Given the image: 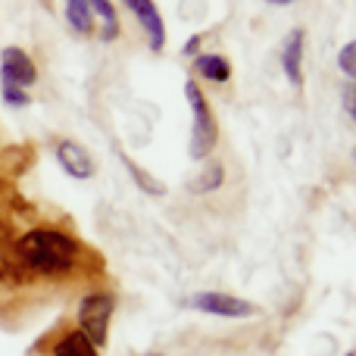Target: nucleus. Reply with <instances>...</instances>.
<instances>
[{"mask_svg": "<svg viewBox=\"0 0 356 356\" xmlns=\"http://www.w3.org/2000/svg\"><path fill=\"white\" fill-rule=\"evenodd\" d=\"M56 160L72 178H91L94 175V160L88 156V150L75 141H60L56 144Z\"/></svg>", "mask_w": 356, "mask_h": 356, "instance_id": "obj_7", "label": "nucleus"}, {"mask_svg": "<svg viewBox=\"0 0 356 356\" xmlns=\"http://www.w3.org/2000/svg\"><path fill=\"white\" fill-rule=\"evenodd\" d=\"M344 106H347V113H350L353 122H356V88H347V94H344Z\"/></svg>", "mask_w": 356, "mask_h": 356, "instance_id": "obj_17", "label": "nucleus"}, {"mask_svg": "<svg viewBox=\"0 0 356 356\" xmlns=\"http://www.w3.org/2000/svg\"><path fill=\"white\" fill-rule=\"evenodd\" d=\"M0 75H3V85H16V88H29L35 85L38 69L31 63V56L19 47H6L0 56Z\"/></svg>", "mask_w": 356, "mask_h": 356, "instance_id": "obj_5", "label": "nucleus"}, {"mask_svg": "<svg viewBox=\"0 0 356 356\" xmlns=\"http://www.w3.org/2000/svg\"><path fill=\"white\" fill-rule=\"evenodd\" d=\"M269 3H278V6H284V3H294V0H269Z\"/></svg>", "mask_w": 356, "mask_h": 356, "instance_id": "obj_18", "label": "nucleus"}, {"mask_svg": "<svg viewBox=\"0 0 356 356\" xmlns=\"http://www.w3.org/2000/svg\"><path fill=\"white\" fill-rule=\"evenodd\" d=\"M66 19L79 35H91V29H94L91 0H66Z\"/></svg>", "mask_w": 356, "mask_h": 356, "instance_id": "obj_10", "label": "nucleus"}, {"mask_svg": "<svg viewBox=\"0 0 356 356\" xmlns=\"http://www.w3.org/2000/svg\"><path fill=\"white\" fill-rule=\"evenodd\" d=\"M184 94H188L191 113H194V129H191V156H194V160H203V156L213 154L216 138H219V129H216V119H213V113H209V104L203 100L200 88H197L194 81L184 85Z\"/></svg>", "mask_w": 356, "mask_h": 356, "instance_id": "obj_2", "label": "nucleus"}, {"mask_svg": "<svg viewBox=\"0 0 356 356\" xmlns=\"http://www.w3.org/2000/svg\"><path fill=\"white\" fill-rule=\"evenodd\" d=\"M110 316H113V297L110 294L85 297V300H81V309H79L81 334H85L91 344H104L106 328H110Z\"/></svg>", "mask_w": 356, "mask_h": 356, "instance_id": "obj_3", "label": "nucleus"}, {"mask_svg": "<svg viewBox=\"0 0 356 356\" xmlns=\"http://www.w3.org/2000/svg\"><path fill=\"white\" fill-rule=\"evenodd\" d=\"M197 72L209 81H228L232 79V66H228V60L225 56H216V54L197 56Z\"/></svg>", "mask_w": 356, "mask_h": 356, "instance_id": "obj_11", "label": "nucleus"}, {"mask_svg": "<svg viewBox=\"0 0 356 356\" xmlns=\"http://www.w3.org/2000/svg\"><path fill=\"white\" fill-rule=\"evenodd\" d=\"M16 259L25 275H66L79 259V244L56 228H35L16 241Z\"/></svg>", "mask_w": 356, "mask_h": 356, "instance_id": "obj_1", "label": "nucleus"}, {"mask_svg": "<svg viewBox=\"0 0 356 356\" xmlns=\"http://www.w3.org/2000/svg\"><path fill=\"white\" fill-rule=\"evenodd\" d=\"M54 353H56V356H100V353H97V344H91V341H88L81 332L63 334V338L56 341Z\"/></svg>", "mask_w": 356, "mask_h": 356, "instance_id": "obj_9", "label": "nucleus"}, {"mask_svg": "<svg viewBox=\"0 0 356 356\" xmlns=\"http://www.w3.org/2000/svg\"><path fill=\"white\" fill-rule=\"evenodd\" d=\"M222 178H225V172H222V166H219V163H213V166H207V169H203V175L197 178L194 191H197V194H207V191H216V188L222 184Z\"/></svg>", "mask_w": 356, "mask_h": 356, "instance_id": "obj_14", "label": "nucleus"}, {"mask_svg": "<svg viewBox=\"0 0 356 356\" xmlns=\"http://www.w3.org/2000/svg\"><path fill=\"white\" fill-rule=\"evenodd\" d=\"M3 100L10 106H29V94L16 85H3Z\"/></svg>", "mask_w": 356, "mask_h": 356, "instance_id": "obj_16", "label": "nucleus"}, {"mask_svg": "<svg viewBox=\"0 0 356 356\" xmlns=\"http://www.w3.org/2000/svg\"><path fill=\"white\" fill-rule=\"evenodd\" d=\"M303 31L294 29L284 41V54H282V63H284V75H288L291 85L300 88L303 85Z\"/></svg>", "mask_w": 356, "mask_h": 356, "instance_id": "obj_8", "label": "nucleus"}, {"mask_svg": "<svg viewBox=\"0 0 356 356\" xmlns=\"http://www.w3.org/2000/svg\"><path fill=\"white\" fill-rule=\"evenodd\" d=\"M353 156H356V154H353Z\"/></svg>", "mask_w": 356, "mask_h": 356, "instance_id": "obj_19", "label": "nucleus"}, {"mask_svg": "<svg viewBox=\"0 0 356 356\" xmlns=\"http://www.w3.org/2000/svg\"><path fill=\"white\" fill-rule=\"evenodd\" d=\"M125 6H129L138 22L144 25V31H147V38H150V47L163 50V44H166V25H163V16L154 0H125Z\"/></svg>", "mask_w": 356, "mask_h": 356, "instance_id": "obj_6", "label": "nucleus"}, {"mask_svg": "<svg viewBox=\"0 0 356 356\" xmlns=\"http://www.w3.org/2000/svg\"><path fill=\"white\" fill-rule=\"evenodd\" d=\"M91 10H97L100 19H104V41H113L119 35V19H116L113 3L110 0H91Z\"/></svg>", "mask_w": 356, "mask_h": 356, "instance_id": "obj_13", "label": "nucleus"}, {"mask_svg": "<svg viewBox=\"0 0 356 356\" xmlns=\"http://www.w3.org/2000/svg\"><path fill=\"white\" fill-rule=\"evenodd\" d=\"M338 66L344 75H350V79H356V41H350L344 50L338 54Z\"/></svg>", "mask_w": 356, "mask_h": 356, "instance_id": "obj_15", "label": "nucleus"}, {"mask_svg": "<svg viewBox=\"0 0 356 356\" xmlns=\"http://www.w3.org/2000/svg\"><path fill=\"white\" fill-rule=\"evenodd\" d=\"M22 275H25V269L16 259V247L0 241V282H19Z\"/></svg>", "mask_w": 356, "mask_h": 356, "instance_id": "obj_12", "label": "nucleus"}, {"mask_svg": "<svg viewBox=\"0 0 356 356\" xmlns=\"http://www.w3.org/2000/svg\"><path fill=\"white\" fill-rule=\"evenodd\" d=\"M191 307L200 309V313H209V316H225V319H247V316L257 313L247 300H238V297H232V294H216V291L191 297Z\"/></svg>", "mask_w": 356, "mask_h": 356, "instance_id": "obj_4", "label": "nucleus"}]
</instances>
